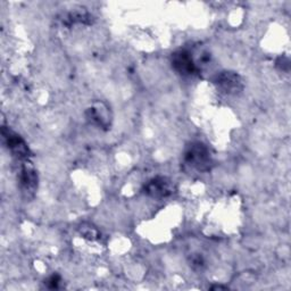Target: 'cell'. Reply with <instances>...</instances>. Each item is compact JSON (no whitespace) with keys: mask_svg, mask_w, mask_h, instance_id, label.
I'll return each mask as SVG.
<instances>
[{"mask_svg":"<svg viewBox=\"0 0 291 291\" xmlns=\"http://www.w3.org/2000/svg\"><path fill=\"white\" fill-rule=\"evenodd\" d=\"M207 150L204 147H201V144H196L192 147L187 154L188 161L192 163V165H195L199 168H204L205 165H207L208 156H207Z\"/></svg>","mask_w":291,"mask_h":291,"instance_id":"6da1fadb","label":"cell"},{"mask_svg":"<svg viewBox=\"0 0 291 291\" xmlns=\"http://www.w3.org/2000/svg\"><path fill=\"white\" fill-rule=\"evenodd\" d=\"M176 66V68L179 69L182 73H192L194 72V63H192L191 57L186 53H180L176 54L174 57V63H173Z\"/></svg>","mask_w":291,"mask_h":291,"instance_id":"7a4b0ae2","label":"cell"},{"mask_svg":"<svg viewBox=\"0 0 291 291\" xmlns=\"http://www.w3.org/2000/svg\"><path fill=\"white\" fill-rule=\"evenodd\" d=\"M149 192L154 196H166L170 192V187L164 179L154 180L149 185Z\"/></svg>","mask_w":291,"mask_h":291,"instance_id":"3957f363","label":"cell"}]
</instances>
